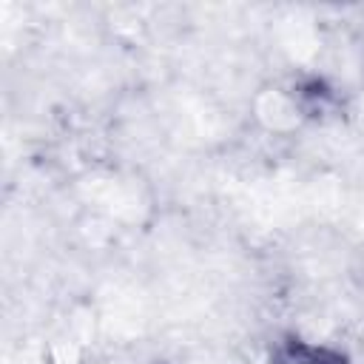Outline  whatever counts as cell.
Here are the masks:
<instances>
[{
    "label": "cell",
    "instance_id": "6da1fadb",
    "mask_svg": "<svg viewBox=\"0 0 364 364\" xmlns=\"http://www.w3.org/2000/svg\"><path fill=\"white\" fill-rule=\"evenodd\" d=\"M270 364H350L347 353L307 341L301 336H284L270 350Z\"/></svg>",
    "mask_w": 364,
    "mask_h": 364
}]
</instances>
